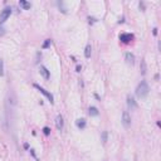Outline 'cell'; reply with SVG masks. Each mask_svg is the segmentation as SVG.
<instances>
[{
    "mask_svg": "<svg viewBox=\"0 0 161 161\" xmlns=\"http://www.w3.org/2000/svg\"><path fill=\"white\" fill-rule=\"evenodd\" d=\"M127 105H128V107H130L131 110L137 108V103H136V101H135V98H133L132 96H127Z\"/></svg>",
    "mask_w": 161,
    "mask_h": 161,
    "instance_id": "cell-7",
    "label": "cell"
},
{
    "mask_svg": "<svg viewBox=\"0 0 161 161\" xmlns=\"http://www.w3.org/2000/svg\"><path fill=\"white\" fill-rule=\"evenodd\" d=\"M122 123H123V126L128 128V127L131 126V116H130V113L127 112V111H123L122 112Z\"/></svg>",
    "mask_w": 161,
    "mask_h": 161,
    "instance_id": "cell-5",
    "label": "cell"
},
{
    "mask_svg": "<svg viewBox=\"0 0 161 161\" xmlns=\"http://www.w3.org/2000/svg\"><path fill=\"white\" fill-rule=\"evenodd\" d=\"M125 58H126V62L128 64H133V63H135V56H133L132 53H126Z\"/></svg>",
    "mask_w": 161,
    "mask_h": 161,
    "instance_id": "cell-11",
    "label": "cell"
},
{
    "mask_svg": "<svg viewBox=\"0 0 161 161\" xmlns=\"http://www.w3.org/2000/svg\"><path fill=\"white\" fill-rule=\"evenodd\" d=\"M4 76V62L3 59H0V77Z\"/></svg>",
    "mask_w": 161,
    "mask_h": 161,
    "instance_id": "cell-15",
    "label": "cell"
},
{
    "mask_svg": "<svg viewBox=\"0 0 161 161\" xmlns=\"http://www.w3.org/2000/svg\"><path fill=\"white\" fill-rule=\"evenodd\" d=\"M152 33H154V35H157V28H154V32H152Z\"/></svg>",
    "mask_w": 161,
    "mask_h": 161,
    "instance_id": "cell-25",
    "label": "cell"
},
{
    "mask_svg": "<svg viewBox=\"0 0 161 161\" xmlns=\"http://www.w3.org/2000/svg\"><path fill=\"white\" fill-rule=\"evenodd\" d=\"M30 154H32V155H33V156L35 157V159H37V156H35V152H34V150H33V148L30 150ZM37 160H38V159H37Z\"/></svg>",
    "mask_w": 161,
    "mask_h": 161,
    "instance_id": "cell-24",
    "label": "cell"
},
{
    "mask_svg": "<svg viewBox=\"0 0 161 161\" xmlns=\"http://www.w3.org/2000/svg\"><path fill=\"white\" fill-rule=\"evenodd\" d=\"M123 21H125V18H123V16H122V18H121V19H120V21H118V23H123Z\"/></svg>",
    "mask_w": 161,
    "mask_h": 161,
    "instance_id": "cell-26",
    "label": "cell"
},
{
    "mask_svg": "<svg viewBox=\"0 0 161 161\" xmlns=\"http://www.w3.org/2000/svg\"><path fill=\"white\" fill-rule=\"evenodd\" d=\"M10 14H11V8L10 7H7L3 9V11L0 13V25L8 20V18L10 16Z\"/></svg>",
    "mask_w": 161,
    "mask_h": 161,
    "instance_id": "cell-2",
    "label": "cell"
},
{
    "mask_svg": "<svg viewBox=\"0 0 161 161\" xmlns=\"http://www.w3.org/2000/svg\"><path fill=\"white\" fill-rule=\"evenodd\" d=\"M86 120L84 118H78L77 121H76V126L78 127V128H81V130H83L84 127H86Z\"/></svg>",
    "mask_w": 161,
    "mask_h": 161,
    "instance_id": "cell-9",
    "label": "cell"
},
{
    "mask_svg": "<svg viewBox=\"0 0 161 161\" xmlns=\"http://www.w3.org/2000/svg\"><path fill=\"white\" fill-rule=\"evenodd\" d=\"M58 7H59V9H62L63 13H67V9L64 8V4L62 3V1H58Z\"/></svg>",
    "mask_w": 161,
    "mask_h": 161,
    "instance_id": "cell-18",
    "label": "cell"
},
{
    "mask_svg": "<svg viewBox=\"0 0 161 161\" xmlns=\"http://www.w3.org/2000/svg\"><path fill=\"white\" fill-rule=\"evenodd\" d=\"M33 86H34V88H37V90H38V91L40 92L42 94H44L45 97L48 98V99H49V102H50V103H54V98H53V96H52V94H50V93H49V92L47 91V90H44L43 87H40L39 84H37V83H34V84H33Z\"/></svg>",
    "mask_w": 161,
    "mask_h": 161,
    "instance_id": "cell-3",
    "label": "cell"
},
{
    "mask_svg": "<svg viewBox=\"0 0 161 161\" xmlns=\"http://www.w3.org/2000/svg\"><path fill=\"white\" fill-rule=\"evenodd\" d=\"M148 92H150V88H148L147 82L146 81H141L137 86V88H136V96L139 98H146Z\"/></svg>",
    "mask_w": 161,
    "mask_h": 161,
    "instance_id": "cell-1",
    "label": "cell"
},
{
    "mask_svg": "<svg viewBox=\"0 0 161 161\" xmlns=\"http://www.w3.org/2000/svg\"><path fill=\"white\" fill-rule=\"evenodd\" d=\"M88 20H90V24H93V23H96V19H94V18H91V16L88 18Z\"/></svg>",
    "mask_w": 161,
    "mask_h": 161,
    "instance_id": "cell-21",
    "label": "cell"
},
{
    "mask_svg": "<svg viewBox=\"0 0 161 161\" xmlns=\"http://www.w3.org/2000/svg\"><path fill=\"white\" fill-rule=\"evenodd\" d=\"M50 43H52V40H50V39H47L45 42L43 43L42 48H43V49H47V48H48V47H49V45H50Z\"/></svg>",
    "mask_w": 161,
    "mask_h": 161,
    "instance_id": "cell-16",
    "label": "cell"
},
{
    "mask_svg": "<svg viewBox=\"0 0 161 161\" xmlns=\"http://www.w3.org/2000/svg\"><path fill=\"white\" fill-rule=\"evenodd\" d=\"M63 126H64V121H63V117L62 115H58L56 117V127L58 131H62L63 130Z\"/></svg>",
    "mask_w": 161,
    "mask_h": 161,
    "instance_id": "cell-6",
    "label": "cell"
},
{
    "mask_svg": "<svg viewBox=\"0 0 161 161\" xmlns=\"http://www.w3.org/2000/svg\"><path fill=\"white\" fill-rule=\"evenodd\" d=\"M140 69H141V73H142V74H146L147 68H146V62H145V59H141Z\"/></svg>",
    "mask_w": 161,
    "mask_h": 161,
    "instance_id": "cell-14",
    "label": "cell"
},
{
    "mask_svg": "<svg viewBox=\"0 0 161 161\" xmlns=\"http://www.w3.org/2000/svg\"><path fill=\"white\" fill-rule=\"evenodd\" d=\"M107 136H108L107 131H103V132H102V141H103V144L107 142Z\"/></svg>",
    "mask_w": 161,
    "mask_h": 161,
    "instance_id": "cell-19",
    "label": "cell"
},
{
    "mask_svg": "<svg viewBox=\"0 0 161 161\" xmlns=\"http://www.w3.org/2000/svg\"><path fill=\"white\" fill-rule=\"evenodd\" d=\"M140 9H142V10H145V4H144L142 1H140Z\"/></svg>",
    "mask_w": 161,
    "mask_h": 161,
    "instance_id": "cell-23",
    "label": "cell"
},
{
    "mask_svg": "<svg viewBox=\"0 0 161 161\" xmlns=\"http://www.w3.org/2000/svg\"><path fill=\"white\" fill-rule=\"evenodd\" d=\"M133 39H135V35L131 34V33H122V34H120V40L122 43H130L132 42Z\"/></svg>",
    "mask_w": 161,
    "mask_h": 161,
    "instance_id": "cell-4",
    "label": "cell"
},
{
    "mask_svg": "<svg viewBox=\"0 0 161 161\" xmlns=\"http://www.w3.org/2000/svg\"><path fill=\"white\" fill-rule=\"evenodd\" d=\"M88 113H90V116H98V115H99L98 108L94 107V106H91V107L88 108Z\"/></svg>",
    "mask_w": 161,
    "mask_h": 161,
    "instance_id": "cell-13",
    "label": "cell"
},
{
    "mask_svg": "<svg viewBox=\"0 0 161 161\" xmlns=\"http://www.w3.org/2000/svg\"><path fill=\"white\" fill-rule=\"evenodd\" d=\"M91 54H92V47L91 44H87L86 48H84V57L86 58H91Z\"/></svg>",
    "mask_w": 161,
    "mask_h": 161,
    "instance_id": "cell-12",
    "label": "cell"
},
{
    "mask_svg": "<svg viewBox=\"0 0 161 161\" xmlns=\"http://www.w3.org/2000/svg\"><path fill=\"white\" fill-rule=\"evenodd\" d=\"M39 73L43 76L44 79H49L50 78V73H49V70L44 67V65H40V68H39Z\"/></svg>",
    "mask_w": 161,
    "mask_h": 161,
    "instance_id": "cell-8",
    "label": "cell"
},
{
    "mask_svg": "<svg viewBox=\"0 0 161 161\" xmlns=\"http://www.w3.org/2000/svg\"><path fill=\"white\" fill-rule=\"evenodd\" d=\"M81 69H82V65H79V64H78L77 67H76V72H81Z\"/></svg>",
    "mask_w": 161,
    "mask_h": 161,
    "instance_id": "cell-22",
    "label": "cell"
},
{
    "mask_svg": "<svg viewBox=\"0 0 161 161\" xmlns=\"http://www.w3.org/2000/svg\"><path fill=\"white\" fill-rule=\"evenodd\" d=\"M19 5H20L24 10H29V9L32 8V4L28 3V1H25V0H20V1H19Z\"/></svg>",
    "mask_w": 161,
    "mask_h": 161,
    "instance_id": "cell-10",
    "label": "cell"
},
{
    "mask_svg": "<svg viewBox=\"0 0 161 161\" xmlns=\"http://www.w3.org/2000/svg\"><path fill=\"white\" fill-rule=\"evenodd\" d=\"M43 133H44V135H45V136H49V135H50V128H49V127H43Z\"/></svg>",
    "mask_w": 161,
    "mask_h": 161,
    "instance_id": "cell-17",
    "label": "cell"
},
{
    "mask_svg": "<svg viewBox=\"0 0 161 161\" xmlns=\"http://www.w3.org/2000/svg\"><path fill=\"white\" fill-rule=\"evenodd\" d=\"M5 32H7V30H5V28L0 25V37H3V35L5 34Z\"/></svg>",
    "mask_w": 161,
    "mask_h": 161,
    "instance_id": "cell-20",
    "label": "cell"
}]
</instances>
